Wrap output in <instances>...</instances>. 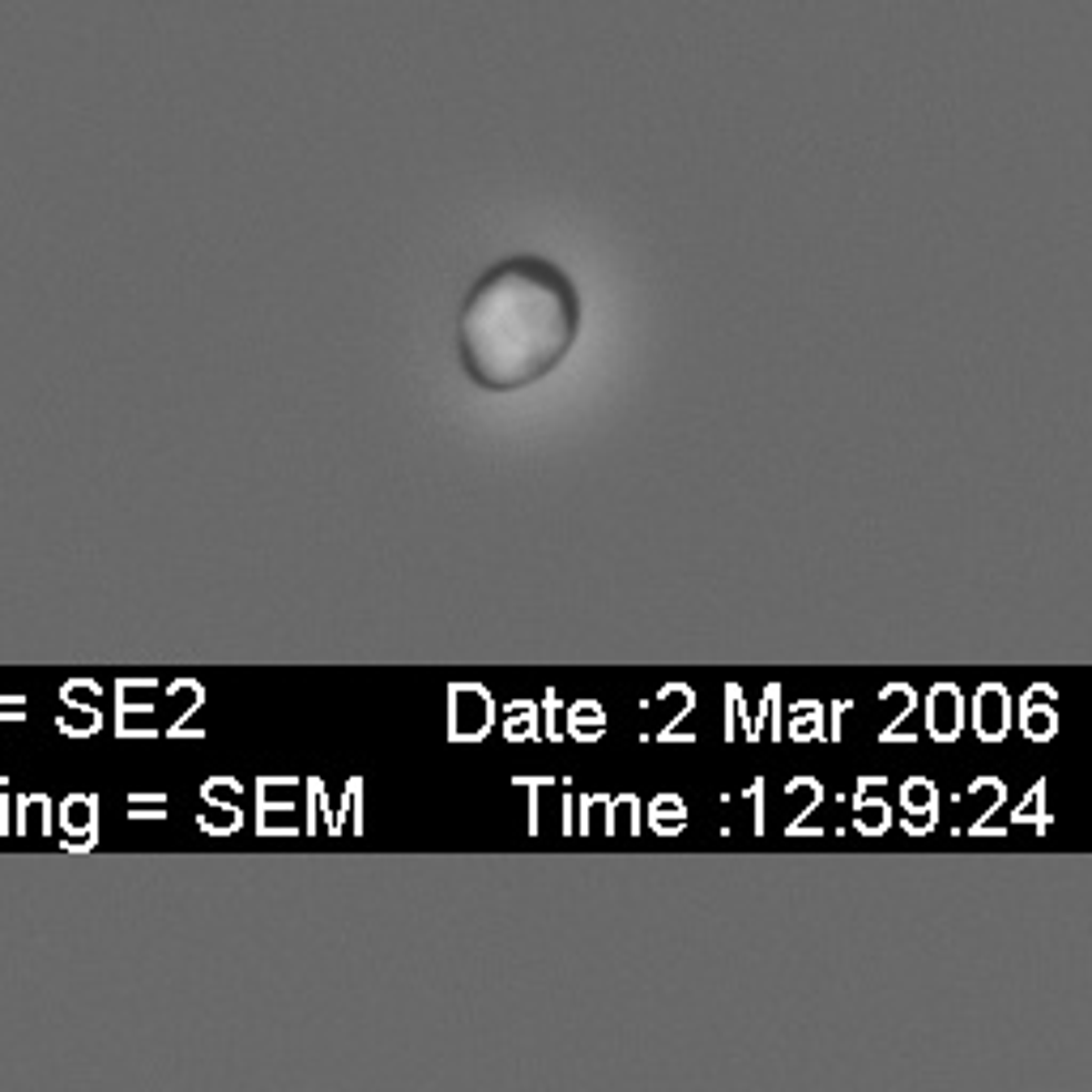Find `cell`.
I'll list each match as a JSON object with an SVG mask.
<instances>
[{
    "mask_svg": "<svg viewBox=\"0 0 1092 1092\" xmlns=\"http://www.w3.org/2000/svg\"><path fill=\"white\" fill-rule=\"evenodd\" d=\"M1011 691L1003 683H982L978 691H973V735L982 738V742H1003L1011 730Z\"/></svg>",
    "mask_w": 1092,
    "mask_h": 1092,
    "instance_id": "7a4b0ae2",
    "label": "cell"
},
{
    "mask_svg": "<svg viewBox=\"0 0 1092 1092\" xmlns=\"http://www.w3.org/2000/svg\"><path fill=\"white\" fill-rule=\"evenodd\" d=\"M504 735L513 738V742H525V738L534 742L538 738V709L534 705H517L513 717H508V726H504Z\"/></svg>",
    "mask_w": 1092,
    "mask_h": 1092,
    "instance_id": "8fae6325",
    "label": "cell"
},
{
    "mask_svg": "<svg viewBox=\"0 0 1092 1092\" xmlns=\"http://www.w3.org/2000/svg\"><path fill=\"white\" fill-rule=\"evenodd\" d=\"M576 333V291L555 265L520 256L495 265L465 300L462 358L487 388L538 381L568 355Z\"/></svg>",
    "mask_w": 1092,
    "mask_h": 1092,
    "instance_id": "6da1fadb",
    "label": "cell"
},
{
    "mask_svg": "<svg viewBox=\"0 0 1092 1092\" xmlns=\"http://www.w3.org/2000/svg\"><path fill=\"white\" fill-rule=\"evenodd\" d=\"M777 705H781V687L777 683H768V691H765V717H768V735L772 738H781V717H777Z\"/></svg>",
    "mask_w": 1092,
    "mask_h": 1092,
    "instance_id": "4fadbf2b",
    "label": "cell"
},
{
    "mask_svg": "<svg viewBox=\"0 0 1092 1092\" xmlns=\"http://www.w3.org/2000/svg\"><path fill=\"white\" fill-rule=\"evenodd\" d=\"M546 712H550V730H546V738L564 742V712H559V700H555V691H546Z\"/></svg>",
    "mask_w": 1092,
    "mask_h": 1092,
    "instance_id": "5bb4252c",
    "label": "cell"
},
{
    "mask_svg": "<svg viewBox=\"0 0 1092 1092\" xmlns=\"http://www.w3.org/2000/svg\"><path fill=\"white\" fill-rule=\"evenodd\" d=\"M564 735L576 738V742H598L606 735V712L594 700H576L568 717H564Z\"/></svg>",
    "mask_w": 1092,
    "mask_h": 1092,
    "instance_id": "8992f818",
    "label": "cell"
},
{
    "mask_svg": "<svg viewBox=\"0 0 1092 1092\" xmlns=\"http://www.w3.org/2000/svg\"><path fill=\"white\" fill-rule=\"evenodd\" d=\"M964 730V696L952 683H934L927 696V735L934 742H956Z\"/></svg>",
    "mask_w": 1092,
    "mask_h": 1092,
    "instance_id": "3957f363",
    "label": "cell"
},
{
    "mask_svg": "<svg viewBox=\"0 0 1092 1092\" xmlns=\"http://www.w3.org/2000/svg\"><path fill=\"white\" fill-rule=\"evenodd\" d=\"M649 828L661 832V837H675L687 828V807H683L679 793H657L649 802Z\"/></svg>",
    "mask_w": 1092,
    "mask_h": 1092,
    "instance_id": "52a82bcc",
    "label": "cell"
},
{
    "mask_svg": "<svg viewBox=\"0 0 1092 1092\" xmlns=\"http://www.w3.org/2000/svg\"><path fill=\"white\" fill-rule=\"evenodd\" d=\"M901 807L904 816H939V790L927 777H909L901 786Z\"/></svg>",
    "mask_w": 1092,
    "mask_h": 1092,
    "instance_id": "ba28073f",
    "label": "cell"
},
{
    "mask_svg": "<svg viewBox=\"0 0 1092 1092\" xmlns=\"http://www.w3.org/2000/svg\"><path fill=\"white\" fill-rule=\"evenodd\" d=\"M1045 691H1054V687H1033L1024 696V709H1020V730L1033 738V742H1050V738L1059 735V712H1054V705H1038Z\"/></svg>",
    "mask_w": 1092,
    "mask_h": 1092,
    "instance_id": "5b68a950",
    "label": "cell"
},
{
    "mask_svg": "<svg viewBox=\"0 0 1092 1092\" xmlns=\"http://www.w3.org/2000/svg\"><path fill=\"white\" fill-rule=\"evenodd\" d=\"M453 717H457V730H453L457 738H483L495 717L492 696L478 691V687H465V691L453 696Z\"/></svg>",
    "mask_w": 1092,
    "mask_h": 1092,
    "instance_id": "277c9868",
    "label": "cell"
},
{
    "mask_svg": "<svg viewBox=\"0 0 1092 1092\" xmlns=\"http://www.w3.org/2000/svg\"><path fill=\"white\" fill-rule=\"evenodd\" d=\"M819 705L816 700H807V705H798V709L790 712V738L793 742H816V738H823V721H819Z\"/></svg>",
    "mask_w": 1092,
    "mask_h": 1092,
    "instance_id": "30bf717a",
    "label": "cell"
},
{
    "mask_svg": "<svg viewBox=\"0 0 1092 1092\" xmlns=\"http://www.w3.org/2000/svg\"><path fill=\"white\" fill-rule=\"evenodd\" d=\"M853 816H858V832H888L892 828V811H888V802H879V798H867V790L853 793Z\"/></svg>",
    "mask_w": 1092,
    "mask_h": 1092,
    "instance_id": "9c48e42d",
    "label": "cell"
},
{
    "mask_svg": "<svg viewBox=\"0 0 1092 1092\" xmlns=\"http://www.w3.org/2000/svg\"><path fill=\"white\" fill-rule=\"evenodd\" d=\"M1015 823H1038V828H1045V781H1038L1033 790H1029V798L1015 807Z\"/></svg>",
    "mask_w": 1092,
    "mask_h": 1092,
    "instance_id": "7c38bea8",
    "label": "cell"
},
{
    "mask_svg": "<svg viewBox=\"0 0 1092 1092\" xmlns=\"http://www.w3.org/2000/svg\"><path fill=\"white\" fill-rule=\"evenodd\" d=\"M934 828V816H913V819H904V832H913V837H922V832H930Z\"/></svg>",
    "mask_w": 1092,
    "mask_h": 1092,
    "instance_id": "9a60e30c",
    "label": "cell"
}]
</instances>
